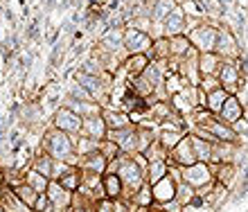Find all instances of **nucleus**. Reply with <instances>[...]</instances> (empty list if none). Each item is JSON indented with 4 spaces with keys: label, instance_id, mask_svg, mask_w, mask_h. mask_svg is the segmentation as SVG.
Returning <instances> with one entry per match:
<instances>
[{
    "label": "nucleus",
    "instance_id": "obj_27",
    "mask_svg": "<svg viewBox=\"0 0 248 212\" xmlns=\"http://www.w3.org/2000/svg\"><path fill=\"white\" fill-rule=\"evenodd\" d=\"M230 93H226L223 88H219V91H215V93H210L208 95V111L210 113H215V115H219L223 108V104L228 102Z\"/></svg>",
    "mask_w": 248,
    "mask_h": 212
},
{
    "label": "nucleus",
    "instance_id": "obj_38",
    "mask_svg": "<svg viewBox=\"0 0 248 212\" xmlns=\"http://www.w3.org/2000/svg\"><path fill=\"white\" fill-rule=\"evenodd\" d=\"M0 212H5V210H2V208H0Z\"/></svg>",
    "mask_w": 248,
    "mask_h": 212
},
{
    "label": "nucleus",
    "instance_id": "obj_19",
    "mask_svg": "<svg viewBox=\"0 0 248 212\" xmlns=\"http://www.w3.org/2000/svg\"><path fill=\"white\" fill-rule=\"evenodd\" d=\"M189 138H192V145H194V151H196V160L199 163H212V149H215V145L212 142H208V140L199 138V136H194V133H189Z\"/></svg>",
    "mask_w": 248,
    "mask_h": 212
},
{
    "label": "nucleus",
    "instance_id": "obj_34",
    "mask_svg": "<svg viewBox=\"0 0 248 212\" xmlns=\"http://www.w3.org/2000/svg\"><path fill=\"white\" fill-rule=\"evenodd\" d=\"M79 73H84V75H93V77H97V73H99V63L95 59H88V61H84V66H81V70Z\"/></svg>",
    "mask_w": 248,
    "mask_h": 212
},
{
    "label": "nucleus",
    "instance_id": "obj_33",
    "mask_svg": "<svg viewBox=\"0 0 248 212\" xmlns=\"http://www.w3.org/2000/svg\"><path fill=\"white\" fill-rule=\"evenodd\" d=\"M91 212H115V201H111V199L97 201V203L93 206Z\"/></svg>",
    "mask_w": 248,
    "mask_h": 212
},
{
    "label": "nucleus",
    "instance_id": "obj_18",
    "mask_svg": "<svg viewBox=\"0 0 248 212\" xmlns=\"http://www.w3.org/2000/svg\"><path fill=\"white\" fill-rule=\"evenodd\" d=\"M165 176H170V163L167 160H151L147 167V185H156Z\"/></svg>",
    "mask_w": 248,
    "mask_h": 212
},
{
    "label": "nucleus",
    "instance_id": "obj_1",
    "mask_svg": "<svg viewBox=\"0 0 248 212\" xmlns=\"http://www.w3.org/2000/svg\"><path fill=\"white\" fill-rule=\"evenodd\" d=\"M43 149L47 156H52L54 160L68 163V165H79V156L75 151V140L68 133L54 129L43 138Z\"/></svg>",
    "mask_w": 248,
    "mask_h": 212
},
{
    "label": "nucleus",
    "instance_id": "obj_26",
    "mask_svg": "<svg viewBox=\"0 0 248 212\" xmlns=\"http://www.w3.org/2000/svg\"><path fill=\"white\" fill-rule=\"evenodd\" d=\"M183 138H185V133L181 131V129H170V131H163L160 136H158V142L171 153V149H174Z\"/></svg>",
    "mask_w": 248,
    "mask_h": 212
},
{
    "label": "nucleus",
    "instance_id": "obj_22",
    "mask_svg": "<svg viewBox=\"0 0 248 212\" xmlns=\"http://www.w3.org/2000/svg\"><path fill=\"white\" fill-rule=\"evenodd\" d=\"M54 165H57V160H54L52 156H47V153H39V156L34 158L32 169H36L39 174H43V176H47V179L52 181V176H54Z\"/></svg>",
    "mask_w": 248,
    "mask_h": 212
},
{
    "label": "nucleus",
    "instance_id": "obj_20",
    "mask_svg": "<svg viewBox=\"0 0 248 212\" xmlns=\"http://www.w3.org/2000/svg\"><path fill=\"white\" fill-rule=\"evenodd\" d=\"M23 179H25L27 185H32L39 194H46L47 187H50V183H52V181L47 179V176L39 174L36 169H25V172H23Z\"/></svg>",
    "mask_w": 248,
    "mask_h": 212
},
{
    "label": "nucleus",
    "instance_id": "obj_3",
    "mask_svg": "<svg viewBox=\"0 0 248 212\" xmlns=\"http://www.w3.org/2000/svg\"><path fill=\"white\" fill-rule=\"evenodd\" d=\"M187 39L192 41V45L201 54L215 52L217 39H219V30H217V25H205V23H201V25H196L194 30H189Z\"/></svg>",
    "mask_w": 248,
    "mask_h": 212
},
{
    "label": "nucleus",
    "instance_id": "obj_24",
    "mask_svg": "<svg viewBox=\"0 0 248 212\" xmlns=\"http://www.w3.org/2000/svg\"><path fill=\"white\" fill-rule=\"evenodd\" d=\"M170 45H171V57H178V59L187 57V52L194 47V45H192V41L187 39V34H181V36L170 39Z\"/></svg>",
    "mask_w": 248,
    "mask_h": 212
},
{
    "label": "nucleus",
    "instance_id": "obj_8",
    "mask_svg": "<svg viewBox=\"0 0 248 212\" xmlns=\"http://www.w3.org/2000/svg\"><path fill=\"white\" fill-rule=\"evenodd\" d=\"M124 45L129 50L131 54H142V52H149V47L154 45L149 39V34L144 32H138L133 27H126L124 30Z\"/></svg>",
    "mask_w": 248,
    "mask_h": 212
},
{
    "label": "nucleus",
    "instance_id": "obj_10",
    "mask_svg": "<svg viewBox=\"0 0 248 212\" xmlns=\"http://www.w3.org/2000/svg\"><path fill=\"white\" fill-rule=\"evenodd\" d=\"M244 115H246V108H244L242 100H239L237 95H230V97H228V102L223 104L221 113H219L217 118L221 120V122H226V124L235 126L237 122H239V120H244Z\"/></svg>",
    "mask_w": 248,
    "mask_h": 212
},
{
    "label": "nucleus",
    "instance_id": "obj_25",
    "mask_svg": "<svg viewBox=\"0 0 248 212\" xmlns=\"http://www.w3.org/2000/svg\"><path fill=\"white\" fill-rule=\"evenodd\" d=\"M12 190H14V194H16V197H18V199L23 201L25 206H30V208H34V203H36V199H39V192H36L32 185H27L25 181H23L20 185L12 187Z\"/></svg>",
    "mask_w": 248,
    "mask_h": 212
},
{
    "label": "nucleus",
    "instance_id": "obj_30",
    "mask_svg": "<svg viewBox=\"0 0 248 212\" xmlns=\"http://www.w3.org/2000/svg\"><path fill=\"white\" fill-rule=\"evenodd\" d=\"M199 197L196 194L194 187H189L187 183H178V190H176V201L181 206H189V203H194V199Z\"/></svg>",
    "mask_w": 248,
    "mask_h": 212
},
{
    "label": "nucleus",
    "instance_id": "obj_28",
    "mask_svg": "<svg viewBox=\"0 0 248 212\" xmlns=\"http://www.w3.org/2000/svg\"><path fill=\"white\" fill-rule=\"evenodd\" d=\"M77 81H79V86L86 88L88 93L95 97V95H99V91H102V81L97 79V77H93V75H84V73H79L77 75ZM97 100V97H95Z\"/></svg>",
    "mask_w": 248,
    "mask_h": 212
},
{
    "label": "nucleus",
    "instance_id": "obj_21",
    "mask_svg": "<svg viewBox=\"0 0 248 212\" xmlns=\"http://www.w3.org/2000/svg\"><path fill=\"white\" fill-rule=\"evenodd\" d=\"M174 12H176V0H154L151 2V18L154 20H165Z\"/></svg>",
    "mask_w": 248,
    "mask_h": 212
},
{
    "label": "nucleus",
    "instance_id": "obj_14",
    "mask_svg": "<svg viewBox=\"0 0 248 212\" xmlns=\"http://www.w3.org/2000/svg\"><path fill=\"white\" fill-rule=\"evenodd\" d=\"M221 63H223V59L217 52L201 54V57H199V70H201V77H217Z\"/></svg>",
    "mask_w": 248,
    "mask_h": 212
},
{
    "label": "nucleus",
    "instance_id": "obj_6",
    "mask_svg": "<svg viewBox=\"0 0 248 212\" xmlns=\"http://www.w3.org/2000/svg\"><path fill=\"white\" fill-rule=\"evenodd\" d=\"M54 126H57L59 131L68 133V136H75V133L81 131L84 118L77 115L75 111H70V108H61V111H57V115H54Z\"/></svg>",
    "mask_w": 248,
    "mask_h": 212
},
{
    "label": "nucleus",
    "instance_id": "obj_36",
    "mask_svg": "<svg viewBox=\"0 0 248 212\" xmlns=\"http://www.w3.org/2000/svg\"><path fill=\"white\" fill-rule=\"evenodd\" d=\"M41 5H43V9H46V12H52L54 7H57V2H54V0H43Z\"/></svg>",
    "mask_w": 248,
    "mask_h": 212
},
{
    "label": "nucleus",
    "instance_id": "obj_9",
    "mask_svg": "<svg viewBox=\"0 0 248 212\" xmlns=\"http://www.w3.org/2000/svg\"><path fill=\"white\" fill-rule=\"evenodd\" d=\"M46 194H47V199L52 201V206L57 212H70L72 210V192H68L65 187H61L59 181H52Z\"/></svg>",
    "mask_w": 248,
    "mask_h": 212
},
{
    "label": "nucleus",
    "instance_id": "obj_13",
    "mask_svg": "<svg viewBox=\"0 0 248 212\" xmlns=\"http://www.w3.org/2000/svg\"><path fill=\"white\" fill-rule=\"evenodd\" d=\"M237 145L235 142H217L212 149V163L210 165H226V163H235Z\"/></svg>",
    "mask_w": 248,
    "mask_h": 212
},
{
    "label": "nucleus",
    "instance_id": "obj_5",
    "mask_svg": "<svg viewBox=\"0 0 248 212\" xmlns=\"http://www.w3.org/2000/svg\"><path fill=\"white\" fill-rule=\"evenodd\" d=\"M170 158L176 163L178 167H192L196 165L199 160H196V151H194V145H192V138H189V133L185 136L181 142H178L174 149H171Z\"/></svg>",
    "mask_w": 248,
    "mask_h": 212
},
{
    "label": "nucleus",
    "instance_id": "obj_16",
    "mask_svg": "<svg viewBox=\"0 0 248 212\" xmlns=\"http://www.w3.org/2000/svg\"><path fill=\"white\" fill-rule=\"evenodd\" d=\"M187 20H185L183 12H174L170 14L167 18L163 20V25H165V34L170 36V39H174V36H181V34H185V30H187V25H185Z\"/></svg>",
    "mask_w": 248,
    "mask_h": 212
},
{
    "label": "nucleus",
    "instance_id": "obj_17",
    "mask_svg": "<svg viewBox=\"0 0 248 212\" xmlns=\"http://www.w3.org/2000/svg\"><path fill=\"white\" fill-rule=\"evenodd\" d=\"M102 183H104L106 199H111V201H120V199L124 197V183H122V179H120L118 174H104V179H102Z\"/></svg>",
    "mask_w": 248,
    "mask_h": 212
},
{
    "label": "nucleus",
    "instance_id": "obj_32",
    "mask_svg": "<svg viewBox=\"0 0 248 212\" xmlns=\"http://www.w3.org/2000/svg\"><path fill=\"white\" fill-rule=\"evenodd\" d=\"M104 120L108 126H118V129H126L129 126V120L124 118V115H120V113H106Z\"/></svg>",
    "mask_w": 248,
    "mask_h": 212
},
{
    "label": "nucleus",
    "instance_id": "obj_11",
    "mask_svg": "<svg viewBox=\"0 0 248 212\" xmlns=\"http://www.w3.org/2000/svg\"><path fill=\"white\" fill-rule=\"evenodd\" d=\"M106 129H108V124H106V120L102 118V115H91V118H84L81 136L102 142V140H106V136H108V133H106Z\"/></svg>",
    "mask_w": 248,
    "mask_h": 212
},
{
    "label": "nucleus",
    "instance_id": "obj_35",
    "mask_svg": "<svg viewBox=\"0 0 248 212\" xmlns=\"http://www.w3.org/2000/svg\"><path fill=\"white\" fill-rule=\"evenodd\" d=\"M32 57H34L32 52H27L25 57H20V66H23V68H30V66H32Z\"/></svg>",
    "mask_w": 248,
    "mask_h": 212
},
{
    "label": "nucleus",
    "instance_id": "obj_31",
    "mask_svg": "<svg viewBox=\"0 0 248 212\" xmlns=\"http://www.w3.org/2000/svg\"><path fill=\"white\" fill-rule=\"evenodd\" d=\"M199 88H201L203 93H215V91H219L221 88V81H219V77H203L201 84H199Z\"/></svg>",
    "mask_w": 248,
    "mask_h": 212
},
{
    "label": "nucleus",
    "instance_id": "obj_29",
    "mask_svg": "<svg viewBox=\"0 0 248 212\" xmlns=\"http://www.w3.org/2000/svg\"><path fill=\"white\" fill-rule=\"evenodd\" d=\"M59 183H61V187L68 190V192H72V194L79 192V187H81V172L75 167L70 174H65L63 179H59Z\"/></svg>",
    "mask_w": 248,
    "mask_h": 212
},
{
    "label": "nucleus",
    "instance_id": "obj_12",
    "mask_svg": "<svg viewBox=\"0 0 248 212\" xmlns=\"http://www.w3.org/2000/svg\"><path fill=\"white\" fill-rule=\"evenodd\" d=\"M79 167H81V172L104 174L108 169V160L99 151H95V153H88V156H79Z\"/></svg>",
    "mask_w": 248,
    "mask_h": 212
},
{
    "label": "nucleus",
    "instance_id": "obj_37",
    "mask_svg": "<svg viewBox=\"0 0 248 212\" xmlns=\"http://www.w3.org/2000/svg\"><path fill=\"white\" fill-rule=\"evenodd\" d=\"M18 138H20V131H12V133H9V140H12V142H18Z\"/></svg>",
    "mask_w": 248,
    "mask_h": 212
},
{
    "label": "nucleus",
    "instance_id": "obj_15",
    "mask_svg": "<svg viewBox=\"0 0 248 212\" xmlns=\"http://www.w3.org/2000/svg\"><path fill=\"white\" fill-rule=\"evenodd\" d=\"M210 167H212V174H215L217 185H221V187L232 185V181H235L237 172H239L235 163H226V165H210Z\"/></svg>",
    "mask_w": 248,
    "mask_h": 212
},
{
    "label": "nucleus",
    "instance_id": "obj_4",
    "mask_svg": "<svg viewBox=\"0 0 248 212\" xmlns=\"http://www.w3.org/2000/svg\"><path fill=\"white\" fill-rule=\"evenodd\" d=\"M215 52L219 54L223 61H239V59H242V52H239L237 39L232 36V32H230L228 27L219 30V39H217Z\"/></svg>",
    "mask_w": 248,
    "mask_h": 212
},
{
    "label": "nucleus",
    "instance_id": "obj_2",
    "mask_svg": "<svg viewBox=\"0 0 248 212\" xmlns=\"http://www.w3.org/2000/svg\"><path fill=\"white\" fill-rule=\"evenodd\" d=\"M183 183H187L189 187H194L199 197H205L217 185L212 167L208 163H196L192 167H183Z\"/></svg>",
    "mask_w": 248,
    "mask_h": 212
},
{
    "label": "nucleus",
    "instance_id": "obj_23",
    "mask_svg": "<svg viewBox=\"0 0 248 212\" xmlns=\"http://www.w3.org/2000/svg\"><path fill=\"white\" fill-rule=\"evenodd\" d=\"M149 57L147 54H131L129 59H126V68H129V75H131V79L133 77H140V75L149 68Z\"/></svg>",
    "mask_w": 248,
    "mask_h": 212
},
{
    "label": "nucleus",
    "instance_id": "obj_7",
    "mask_svg": "<svg viewBox=\"0 0 248 212\" xmlns=\"http://www.w3.org/2000/svg\"><path fill=\"white\" fill-rule=\"evenodd\" d=\"M178 183L171 176H165L163 181H158L156 185H151V194H154V206H165L170 201L176 199Z\"/></svg>",
    "mask_w": 248,
    "mask_h": 212
}]
</instances>
